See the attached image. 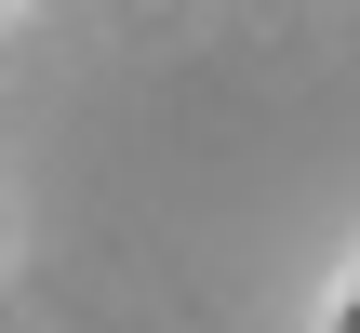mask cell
<instances>
[{"instance_id": "obj_1", "label": "cell", "mask_w": 360, "mask_h": 333, "mask_svg": "<svg viewBox=\"0 0 360 333\" xmlns=\"http://www.w3.org/2000/svg\"><path fill=\"white\" fill-rule=\"evenodd\" d=\"M347 333H360V320H347Z\"/></svg>"}]
</instances>
